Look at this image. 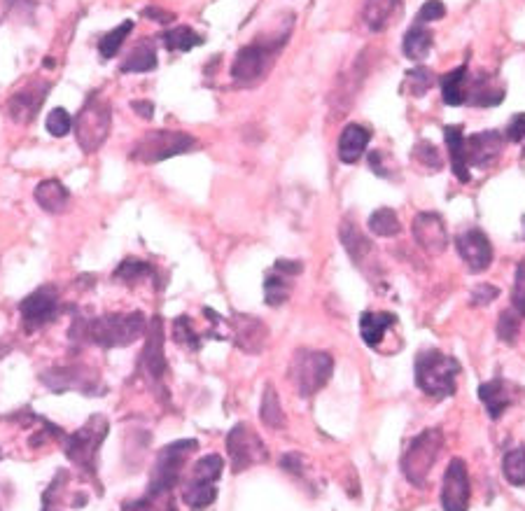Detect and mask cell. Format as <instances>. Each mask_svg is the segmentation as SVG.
<instances>
[{
  "label": "cell",
  "mask_w": 525,
  "mask_h": 511,
  "mask_svg": "<svg viewBox=\"0 0 525 511\" xmlns=\"http://www.w3.org/2000/svg\"><path fill=\"white\" fill-rule=\"evenodd\" d=\"M147 325L150 322L140 311L105 313L98 318L75 315L73 325H70V341L77 346L94 343L98 348H126L147 334Z\"/></svg>",
  "instance_id": "obj_1"
},
{
  "label": "cell",
  "mask_w": 525,
  "mask_h": 511,
  "mask_svg": "<svg viewBox=\"0 0 525 511\" xmlns=\"http://www.w3.org/2000/svg\"><path fill=\"white\" fill-rule=\"evenodd\" d=\"M458 376V360L441 353V350H423V353L416 357V385L427 397H451L455 392V385H458Z\"/></svg>",
  "instance_id": "obj_2"
},
{
  "label": "cell",
  "mask_w": 525,
  "mask_h": 511,
  "mask_svg": "<svg viewBox=\"0 0 525 511\" xmlns=\"http://www.w3.org/2000/svg\"><path fill=\"white\" fill-rule=\"evenodd\" d=\"M108 430H110L108 418L101 416V413H96V416H91L80 430L73 434H66V437L61 439L68 460L73 462L80 472L91 476V479H96L98 451H101V444L105 441V437H108Z\"/></svg>",
  "instance_id": "obj_3"
},
{
  "label": "cell",
  "mask_w": 525,
  "mask_h": 511,
  "mask_svg": "<svg viewBox=\"0 0 525 511\" xmlns=\"http://www.w3.org/2000/svg\"><path fill=\"white\" fill-rule=\"evenodd\" d=\"M196 448H199V444L194 439H182L161 448L150 472L147 497H152V500H166V495H171V490L180 483L187 458Z\"/></svg>",
  "instance_id": "obj_4"
},
{
  "label": "cell",
  "mask_w": 525,
  "mask_h": 511,
  "mask_svg": "<svg viewBox=\"0 0 525 511\" xmlns=\"http://www.w3.org/2000/svg\"><path fill=\"white\" fill-rule=\"evenodd\" d=\"M334 371L332 355L325 350H297L290 362V381L301 397H311L325 388Z\"/></svg>",
  "instance_id": "obj_5"
},
{
  "label": "cell",
  "mask_w": 525,
  "mask_h": 511,
  "mask_svg": "<svg viewBox=\"0 0 525 511\" xmlns=\"http://www.w3.org/2000/svg\"><path fill=\"white\" fill-rule=\"evenodd\" d=\"M224 469V460L220 455H206L196 460L192 472H189L185 488H182V500L192 511H203L217 500V481H220Z\"/></svg>",
  "instance_id": "obj_6"
},
{
  "label": "cell",
  "mask_w": 525,
  "mask_h": 511,
  "mask_svg": "<svg viewBox=\"0 0 525 511\" xmlns=\"http://www.w3.org/2000/svg\"><path fill=\"white\" fill-rule=\"evenodd\" d=\"M441 446H444V434H441L439 427L420 432L418 437L409 441L402 455V472L409 483L418 488L425 486L427 476H430L434 462L439 458Z\"/></svg>",
  "instance_id": "obj_7"
},
{
  "label": "cell",
  "mask_w": 525,
  "mask_h": 511,
  "mask_svg": "<svg viewBox=\"0 0 525 511\" xmlns=\"http://www.w3.org/2000/svg\"><path fill=\"white\" fill-rule=\"evenodd\" d=\"M196 145L199 143H196V138L189 136V133L159 129L145 133V136L133 145L129 157L138 161V164H159V161L196 150Z\"/></svg>",
  "instance_id": "obj_8"
},
{
  "label": "cell",
  "mask_w": 525,
  "mask_h": 511,
  "mask_svg": "<svg viewBox=\"0 0 525 511\" xmlns=\"http://www.w3.org/2000/svg\"><path fill=\"white\" fill-rule=\"evenodd\" d=\"M112 110L101 96H91L75 119V138L82 152H96L110 136Z\"/></svg>",
  "instance_id": "obj_9"
},
{
  "label": "cell",
  "mask_w": 525,
  "mask_h": 511,
  "mask_svg": "<svg viewBox=\"0 0 525 511\" xmlns=\"http://www.w3.org/2000/svg\"><path fill=\"white\" fill-rule=\"evenodd\" d=\"M280 45H283V40H257L252 42V45L243 47L241 52L236 54L234 63H231V77L238 84H250V82H257L259 77H262L266 70L271 66V59L273 54L278 52Z\"/></svg>",
  "instance_id": "obj_10"
},
{
  "label": "cell",
  "mask_w": 525,
  "mask_h": 511,
  "mask_svg": "<svg viewBox=\"0 0 525 511\" xmlns=\"http://www.w3.org/2000/svg\"><path fill=\"white\" fill-rule=\"evenodd\" d=\"M63 311L59 290L54 285H42L38 290H33L26 299H21L19 315L24 322L26 332H35V329L49 325L56 320Z\"/></svg>",
  "instance_id": "obj_11"
},
{
  "label": "cell",
  "mask_w": 525,
  "mask_h": 511,
  "mask_svg": "<svg viewBox=\"0 0 525 511\" xmlns=\"http://www.w3.org/2000/svg\"><path fill=\"white\" fill-rule=\"evenodd\" d=\"M227 453L231 460V469H234L236 474L269 458L264 441L243 423L236 425L234 430L227 434Z\"/></svg>",
  "instance_id": "obj_12"
},
{
  "label": "cell",
  "mask_w": 525,
  "mask_h": 511,
  "mask_svg": "<svg viewBox=\"0 0 525 511\" xmlns=\"http://www.w3.org/2000/svg\"><path fill=\"white\" fill-rule=\"evenodd\" d=\"M49 87H52V84L45 80H31L21 89L14 91V94L7 98V103H5V110H7V115H10L12 122L31 124L33 119L38 117L42 103H45Z\"/></svg>",
  "instance_id": "obj_13"
},
{
  "label": "cell",
  "mask_w": 525,
  "mask_h": 511,
  "mask_svg": "<svg viewBox=\"0 0 525 511\" xmlns=\"http://www.w3.org/2000/svg\"><path fill=\"white\" fill-rule=\"evenodd\" d=\"M441 507L444 511H467L469 507V472L465 460L453 458L448 462L441 488Z\"/></svg>",
  "instance_id": "obj_14"
},
{
  "label": "cell",
  "mask_w": 525,
  "mask_h": 511,
  "mask_svg": "<svg viewBox=\"0 0 525 511\" xmlns=\"http://www.w3.org/2000/svg\"><path fill=\"white\" fill-rule=\"evenodd\" d=\"M301 262H294V259H278L273 264V269L266 273L264 278V299L269 306H280L290 299L292 287H294V278L299 276Z\"/></svg>",
  "instance_id": "obj_15"
},
{
  "label": "cell",
  "mask_w": 525,
  "mask_h": 511,
  "mask_svg": "<svg viewBox=\"0 0 525 511\" xmlns=\"http://www.w3.org/2000/svg\"><path fill=\"white\" fill-rule=\"evenodd\" d=\"M140 369L145 371V376L150 381H161L168 369L166 355H164V322L159 315H154L147 325V343L140 357Z\"/></svg>",
  "instance_id": "obj_16"
},
{
  "label": "cell",
  "mask_w": 525,
  "mask_h": 511,
  "mask_svg": "<svg viewBox=\"0 0 525 511\" xmlns=\"http://www.w3.org/2000/svg\"><path fill=\"white\" fill-rule=\"evenodd\" d=\"M504 133L502 131H481L465 138V157L469 166L486 168L500 157L504 150Z\"/></svg>",
  "instance_id": "obj_17"
},
{
  "label": "cell",
  "mask_w": 525,
  "mask_h": 511,
  "mask_svg": "<svg viewBox=\"0 0 525 511\" xmlns=\"http://www.w3.org/2000/svg\"><path fill=\"white\" fill-rule=\"evenodd\" d=\"M455 245H458L460 257L465 259V264L472 271H486L490 264H493V245H490L488 236L479 229H469L462 231V234L455 238Z\"/></svg>",
  "instance_id": "obj_18"
},
{
  "label": "cell",
  "mask_w": 525,
  "mask_h": 511,
  "mask_svg": "<svg viewBox=\"0 0 525 511\" xmlns=\"http://www.w3.org/2000/svg\"><path fill=\"white\" fill-rule=\"evenodd\" d=\"M413 236L427 255H441L448 248L446 224L437 213H420L413 220Z\"/></svg>",
  "instance_id": "obj_19"
},
{
  "label": "cell",
  "mask_w": 525,
  "mask_h": 511,
  "mask_svg": "<svg viewBox=\"0 0 525 511\" xmlns=\"http://www.w3.org/2000/svg\"><path fill=\"white\" fill-rule=\"evenodd\" d=\"M479 397H481V402L486 404L488 416L497 420L511 404L516 402L518 397H521V388L514 383L504 381V378H493V381L481 383Z\"/></svg>",
  "instance_id": "obj_20"
},
{
  "label": "cell",
  "mask_w": 525,
  "mask_h": 511,
  "mask_svg": "<svg viewBox=\"0 0 525 511\" xmlns=\"http://www.w3.org/2000/svg\"><path fill=\"white\" fill-rule=\"evenodd\" d=\"M49 390H80L84 395H94V378L84 369H49L40 376Z\"/></svg>",
  "instance_id": "obj_21"
},
{
  "label": "cell",
  "mask_w": 525,
  "mask_h": 511,
  "mask_svg": "<svg viewBox=\"0 0 525 511\" xmlns=\"http://www.w3.org/2000/svg\"><path fill=\"white\" fill-rule=\"evenodd\" d=\"M504 101V87L495 82L493 75H479L474 80H467V98L465 103L474 108H493Z\"/></svg>",
  "instance_id": "obj_22"
},
{
  "label": "cell",
  "mask_w": 525,
  "mask_h": 511,
  "mask_svg": "<svg viewBox=\"0 0 525 511\" xmlns=\"http://www.w3.org/2000/svg\"><path fill=\"white\" fill-rule=\"evenodd\" d=\"M234 334L238 348L248 350V353H259L266 343V325L250 315H236L234 320Z\"/></svg>",
  "instance_id": "obj_23"
},
{
  "label": "cell",
  "mask_w": 525,
  "mask_h": 511,
  "mask_svg": "<svg viewBox=\"0 0 525 511\" xmlns=\"http://www.w3.org/2000/svg\"><path fill=\"white\" fill-rule=\"evenodd\" d=\"M402 3L399 0H367L362 10V19L369 31L381 33L397 19Z\"/></svg>",
  "instance_id": "obj_24"
},
{
  "label": "cell",
  "mask_w": 525,
  "mask_h": 511,
  "mask_svg": "<svg viewBox=\"0 0 525 511\" xmlns=\"http://www.w3.org/2000/svg\"><path fill=\"white\" fill-rule=\"evenodd\" d=\"M35 201H38V206L47 210V213L59 215L68 208L70 192L61 180H42L40 185L35 187Z\"/></svg>",
  "instance_id": "obj_25"
},
{
  "label": "cell",
  "mask_w": 525,
  "mask_h": 511,
  "mask_svg": "<svg viewBox=\"0 0 525 511\" xmlns=\"http://www.w3.org/2000/svg\"><path fill=\"white\" fill-rule=\"evenodd\" d=\"M371 133L362 124H348L339 138V159L343 164H355L367 150Z\"/></svg>",
  "instance_id": "obj_26"
},
{
  "label": "cell",
  "mask_w": 525,
  "mask_h": 511,
  "mask_svg": "<svg viewBox=\"0 0 525 511\" xmlns=\"http://www.w3.org/2000/svg\"><path fill=\"white\" fill-rule=\"evenodd\" d=\"M444 138H446L448 154H451V168L455 178L460 182H469L472 173H469V164L465 157V133H462L458 124H448L444 129Z\"/></svg>",
  "instance_id": "obj_27"
},
{
  "label": "cell",
  "mask_w": 525,
  "mask_h": 511,
  "mask_svg": "<svg viewBox=\"0 0 525 511\" xmlns=\"http://www.w3.org/2000/svg\"><path fill=\"white\" fill-rule=\"evenodd\" d=\"M397 322V318L392 313H385V311H367L362 313L360 318V334L364 343H367L369 348H378L381 346L383 336H385V329L392 327Z\"/></svg>",
  "instance_id": "obj_28"
},
{
  "label": "cell",
  "mask_w": 525,
  "mask_h": 511,
  "mask_svg": "<svg viewBox=\"0 0 525 511\" xmlns=\"http://www.w3.org/2000/svg\"><path fill=\"white\" fill-rule=\"evenodd\" d=\"M154 68H157V49L150 40H140L119 66L122 73H150Z\"/></svg>",
  "instance_id": "obj_29"
},
{
  "label": "cell",
  "mask_w": 525,
  "mask_h": 511,
  "mask_svg": "<svg viewBox=\"0 0 525 511\" xmlns=\"http://www.w3.org/2000/svg\"><path fill=\"white\" fill-rule=\"evenodd\" d=\"M434 45V35L425 26H411L404 35V56L411 61H425Z\"/></svg>",
  "instance_id": "obj_30"
},
{
  "label": "cell",
  "mask_w": 525,
  "mask_h": 511,
  "mask_svg": "<svg viewBox=\"0 0 525 511\" xmlns=\"http://www.w3.org/2000/svg\"><path fill=\"white\" fill-rule=\"evenodd\" d=\"M467 66H458L451 73H446L441 77V96H444V103L448 105H462L467 98Z\"/></svg>",
  "instance_id": "obj_31"
},
{
  "label": "cell",
  "mask_w": 525,
  "mask_h": 511,
  "mask_svg": "<svg viewBox=\"0 0 525 511\" xmlns=\"http://www.w3.org/2000/svg\"><path fill=\"white\" fill-rule=\"evenodd\" d=\"M341 243H343V248L348 250V255L350 259H353L355 264H360L364 259H367L371 255V241L369 238H364L362 236V231L355 227L353 222H343V227H341Z\"/></svg>",
  "instance_id": "obj_32"
},
{
  "label": "cell",
  "mask_w": 525,
  "mask_h": 511,
  "mask_svg": "<svg viewBox=\"0 0 525 511\" xmlns=\"http://www.w3.org/2000/svg\"><path fill=\"white\" fill-rule=\"evenodd\" d=\"M157 278V269L150 262H143L138 257H126L122 264L117 266L115 280L124 285H136L140 280H152Z\"/></svg>",
  "instance_id": "obj_33"
},
{
  "label": "cell",
  "mask_w": 525,
  "mask_h": 511,
  "mask_svg": "<svg viewBox=\"0 0 525 511\" xmlns=\"http://www.w3.org/2000/svg\"><path fill=\"white\" fill-rule=\"evenodd\" d=\"M259 418L266 427L271 430H278V427H285V413L280 409V399L276 395V388L273 385H266L264 397H262V406H259Z\"/></svg>",
  "instance_id": "obj_34"
},
{
  "label": "cell",
  "mask_w": 525,
  "mask_h": 511,
  "mask_svg": "<svg viewBox=\"0 0 525 511\" xmlns=\"http://www.w3.org/2000/svg\"><path fill=\"white\" fill-rule=\"evenodd\" d=\"M369 229H371V234H374V236L388 238V236H397L399 231H402V222H399V217H397L395 210L378 208L369 217Z\"/></svg>",
  "instance_id": "obj_35"
},
{
  "label": "cell",
  "mask_w": 525,
  "mask_h": 511,
  "mask_svg": "<svg viewBox=\"0 0 525 511\" xmlns=\"http://www.w3.org/2000/svg\"><path fill=\"white\" fill-rule=\"evenodd\" d=\"M133 31V21H122L117 28H112L105 35L98 38V52H101L103 59H112V56L119 54V49H122L126 35Z\"/></svg>",
  "instance_id": "obj_36"
},
{
  "label": "cell",
  "mask_w": 525,
  "mask_h": 511,
  "mask_svg": "<svg viewBox=\"0 0 525 511\" xmlns=\"http://www.w3.org/2000/svg\"><path fill=\"white\" fill-rule=\"evenodd\" d=\"M164 45L168 52H189V49L203 45V38L192 28L180 26L164 33Z\"/></svg>",
  "instance_id": "obj_37"
},
{
  "label": "cell",
  "mask_w": 525,
  "mask_h": 511,
  "mask_svg": "<svg viewBox=\"0 0 525 511\" xmlns=\"http://www.w3.org/2000/svg\"><path fill=\"white\" fill-rule=\"evenodd\" d=\"M502 474L511 486H525V446L511 448L502 460Z\"/></svg>",
  "instance_id": "obj_38"
},
{
  "label": "cell",
  "mask_w": 525,
  "mask_h": 511,
  "mask_svg": "<svg viewBox=\"0 0 525 511\" xmlns=\"http://www.w3.org/2000/svg\"><path fill=\"white\" fill-rule=\"evenodd\" d=\"M173 339H175V343H180V346H187L189 350H199L206 336L196 332V329L192 327V320H189L187 315H180V318H175V322H173Z\"/></svg>",
  "instance_id": "obj_39"
},
{
  "label": "cell",
  "mask_w": 525,
  "mask_h": 511,
  "mask_svg": "<svg viewBox=\"0 0 525 511\" xmlns=\"http://www.w3.org/2000/svg\"><path fill=\"white\" fill-rule=\"evenodd\" d=\"M411 157L416 164H420L425 171H430V173H437L441 168V157H439L437 147H434L432 143H427V140H420V143L413 147Z\"/></svg>",
  "instance_id": "obj_40"
},
{
  "label": "cell",
  "mask_w": 525,
  "mask_h": 511,
  "mask_svg": "<svg viewBox=\"0 0 525 511\" xmlns=\"http://www.w3.org/2000/svg\"><path fill=\"white\" fill-rule=\"evenodd\" d=\"M406 82H409V91H411V96H425L427 91H430L432 87V82H434V75H432V70L430 68H413L409 70V73H406Z\"/></svg>",
  "instance_id": "obj_41"
},
{
  "label": "cell",
  "mask_w": 525,
  "mask_h": 511,
  "mask_svg": "<svg viewBox=\"0 0 525 511\" xmlns=\"http://www.w3.org/2000/svg\"><path fill=\"white\" fill-rule=\"evenodd\" d=\"M518 332H521V318H518L516 311H504L500 315V322H497V334L504 343H514L518 339Z\"/></svg>",
  "instance_id": "obj_42"
},
{
  "label": "cell",
  "mask_w": 525,
  "mask_h": 511,
  "mask_svg": "<svg viewBox=\"0 0 525 511\" xmlns=\"http://www.w3.org/2000/svg\"><path fill=\"white\" fill-rule=\"evenodd\" d=\"M70 129H73V117H70L66 110H63V108H54L52 112H49V117H47V131L52 133V136L63 138V136H68Z\"/></svg>",
  "instance_id": "obj_43"
},
{
  "label": "cell",
  "mask_w": 525,
  "mask_h": 511,
  "mask_svg": "<svg viewBox=\"0 0 525 511\" xmlns=\"http://www.w3.org/2000/svg\"><path fill=\"white\" fill-rule=\"evenodd\" d=\"M511 301H514V308L518 315L525 318V264L518 266L516 271V283H514V294H511Z\"/></svg>",
  "instance_id": "obj_44"
},
{
  "label": "cell",
  "mask_w": 525,
  "mask_h": 511,
  "mask_svg": "<svg viewBox=\"0 0 525 511\" xmlns=\"http://www.w3.org/2000/svg\"><path fill=\"white\" fill-rule=\"evenodd\" d=\"M446 14V7L441 0H430V3H425L423 7H420L418 12V24H425V21H439L444 19Z\"/></svg>",
  "instance_id": "obj_45"
},
{
  "label": "cell",
  "mask_w": 525,
  "mask_h": 511,
  "mask_svg": "<svg viewBox=\"0 0 525 511\" xmlns=\"http://www.w3.org/2000/svg\"><path fill=\"white\" fill-rule=\"evenodd\" d=\"M504 138L511 140V143H521L525 138V115L511 117L507 131H504Z\"/></svg>",
  "instance_id": "obj_46"
},
{
  "label": "cell",
  "mask_w": 525,
  "mask_h": 511,
  "mask_svg": "<svg viewBox=\"0 0 525 511\" xmlns=\"http://www.w3.org/2000/svg\"><path fill=\"white\" fill-rule=\"evenodd\" d=\"M497 294H500V290H497V287H493V285H479V287H474V292H472V304H476V306L490 304V301L497 299Z\"/></svg>",
  "instance_id": "obj_47"
},
{
  "label": "cell",
  "mask_w": 525,
  "mask_h": 511,
  "mask_svg": "<svg viewBox=\"0 0 525 511\" xmlns=\"http://www.w3.org/2000/svg\"><path fill=\"white\" fill-rule=\"evenodd\" d=\"M161 500H152V497H140V500H131V502H126L122 511H159V504Z\"/></svg>",
  "instance_id": "obj_48"
},
{
  "label": "cell",
  "mask_w": 525,
  "mask_h": 511,
  "mask_svg": "<svg viewBox=\"0 0 525 511\" xmlns=\"http://www.w3.org/2000/svg\"><path fill=\"white\" fill-rule=\"evenodd\" d=\"M131 108L136 110L143 119H152V115H154V105L150 101H133Z\"/></svg>",
  "instance_id": "obj_49"
},
{
  "label": "cell",
  "mask_w": 525,
  "mask_h": 511,
  "mask_svg": "<svg viewBox=\"0 0 525 511\" xmlns=\"http://www.w3.org/2000/svg\"><path fill=\"white\" fill-rule=\"evenodd\" d=\"M143 14H145L147 19L161 21V24H168V21L175 19V14H171V12H159V10H154V7H152V10H150V7H147V10H145Z\"/></svg>",
  "instance_id": "obj_50"
},
{
  "label": "cell",
  "mask_w": 525,
  "mask_h": 511,
  "mask_svg": "<svg viewBox=\"0 0 525 511\" xmlns=\"http://www.w3.org/2000/svg\"><path fill=\"white\" fill-rule=\"evenodd\" d=\"M42 511H56V509H52V504H47V502H42Z\"/></svg>",
  "instance_id": "obj_51"
},
{
  "label": "cell",
  "mask_w": 525,
  "mask_h": 511,
  "mask_svg": "<svg viewBox=\"0 0 525 511\" xmlns=\"http://www.w3.org/2000/svg\"><path fill=\"white\" fill-rule=\"evenodd\" d=\"M523 157H525V150H523Z\"/></svg>",
  "instance_id": "obj_52"
}]
</instances>
